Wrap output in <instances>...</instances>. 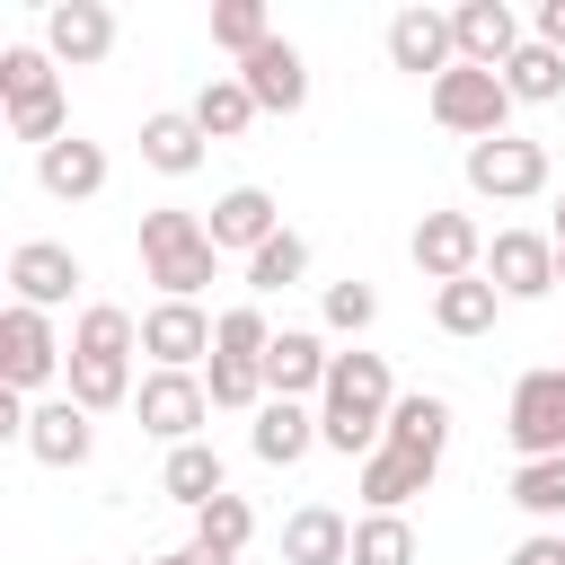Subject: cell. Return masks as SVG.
<instances>
[{
	"label": "cell",
	"instance_id": "f35d334b",
	"mask_svg": "<svg viewBox=\"0 0 565 565\" xmlns=\"http://www.w3.org/2000/svg\"><path fill=\"white\" fill-rule=\"evenodd\" d=\"M503 565H565V530H530V539H521Z\"/></svg>",
	"mask_w": 565,
	"mask_h": 565
},
{
	"label": "cell",
	"instance_id": "52a82bcc",
	"mask_svg": "<svg viewBox=\"0 0 565 565\" xmlns=\"http://www.w3.org/2000/svg\"><path fill=\"white\" fill-rule=\"evenodd\" d=\"M62 371H71V344L53 335V318L26 309V300H9V309H0V380H9V397H35V388L62 380Z\"/></svg>",
	"mask_w": 565,
	"mask_h": 565
},
{
	"label": "cell",
	"instance_id": "d4e9b609",
	"mask_svg": "<svg viewBox=\"0 0 565 565\" xmlns=\"http://www.w3.org/2000/svg\"><path fill=\"white\" fill-rule=\"evenodd\" d=\"M282 565H353V521L335 503H300L282 521Z\"/></svg>",
	"mask_w": 565,
	"mask_h": 565
},
{
	"label": "cell",
	"instance_id": "9a60e30c",
	"mask_svg": "<svg viewBox=\"0 0 565 565\" xmlns=\"http://www.w3.org/2000/svg\"><path fill=\"white\" fill-rule=\"evenodd\" d=\"M44 53H53L62 71L106 62V53H115V9H106V0H53V9H44Z\"/></svg>",
	"mask_w": 565,
	"mask_h": 565
},
{
	"label": "cell",
	"instance_id": "7c38bea8",
	"mask_svg": "<svg viewBox=\"0 0 565 565\" xmlns=\"http://www.w3.org/2000/svg\"><path fill=\"white\" fill-rule=\"evenodd\" d=\"M486 282L503 300H547L556 291V238L547 230H494L486 238Z\"/></svg>",
	"mask_w": 565,
	"mask_h": 565
},
{
	"label": "cell",
	"instance_id": "e575fe53",
	"mask_svg": "<svg viewBox=\"0 0 565 565\" xmlns=\"http://www.w3.org/2000/svg\"><path fill=\"white\" fill-rule=\"evenodd\" d=\"M353 565H415V521L406 512H362L353 521Z\"/></svg>",
	"mask_w": 565,
	"mask_h": 565
},
{
	"label": "cell",
	"instance_id": "4fadbf2b",
	"mask_svg": "<svg viewBox=\"0 0 565 565\" xmlns=\"http://www.w3.org/2000/svg\"><path fill=\"white\" fill-rule=\"evenodd\" d=\"M88 282V265L62 247V238H26V247H9V300H26V309H71V291Z\"/></svg>",
	"mask_w": 565,
	"mask_h": 565
},
{
	"label": "cell",
	"instance_id": "277c9868",
	"mask_svg": "<svg viewBox=\"0 0 565 565\" xmlns=\"http://www.w3.org/2000/svg\"><path fill=\"white\" fill-rule=\"evenodd\" d=\"M212 265H221V247H212V230L194 212H177V203L141 212V274L159 282V300H203Z\"/></svg>",
	"mask_w": 565,
	"mask_h": 565
},
{
	"label": "cell",
	"instance_id": "60d3db41",
	"mask_svg": "<svg viewBox=\"0 0 565 565\" xmlns=\"http://www.w3.org/2000/svg\"><path fill=\"white\" fill-rule=\"evenodd\" d=\"M150 565H203V556H194V547H168V556H150Z\"/></svg>",
	"mask_w": 565,
	"mask_h": 565
},
{
	"label": "cell",
	"instance_id": "ba28073f",
	"mask_svg": "<svg viewBox=\"0 0 565 565\" xmlns=\"http://www.w3.org/2000/svg\"><path fill=\"white\" fill-rule=\"evenodd\" d=\"M468 194H486V203H530V194H547V141H530V132L477 141V150H468Z\"/></svg>",
	"mask_w": 565,
	"mask_h": 565
},
{
	"label": "cell",
	"instance_id": "d6a6232c",
	"mask_svg": "<svg viewBox=\"0 0 565 565\" xmlns=\"http://www.w3.org/2000/svg\"><path fill=\"white\" fill-rule=\"evenodd\" d=\"M256 539V512H247V494H221V503H203L194 512V539L185 547H203V556H230L238 565V547Z\"/></svg>",
	"mask_w": 565,
	"mask_h": 565
},
{
	"label": "cell",
	"instance_id": "836d02e7",
	"mask_svg": "<svg viewBox=\"0 0 565 565\" xmlns=\"http://www.w3.org/2000/svg\"><path fill=\"white\" fill-rule=\"evenodd\" d=\"M274 318H265V300H238V309H221V327H212V353H230V362H265L274 353Z\"/></svg>",
	"mask_w": 565,
	"mask_h": 565
},
{
	"label": "cell",
	"instance_id": "b9f144b4",
	"mask_svg": "<svg viewBox=\"0 0 565 565\" xmlns=\"http://www.w3.org/2000/svg\"><path fill=\"white\" fill-rule=\"evenodd\" d=\"M547 238H556V256H565V203H556V230H547Z\"/></svg>",
	"mask_w": 565,
	"mask_h": 565
},
{
	"label": "cell",
	"instance_id": "603a6c76",
	"mask_svg": "<svg viewBox=\"0 0 565 565\" xmlns=\"http://www.w3.org/2000/svg\"><path fill=\"white\" fill-rule=\"evenodd\" d=\"M388 450H406V459H424V468H441V450H450V397L441 388H406L397 406H388V433H380Z\"/></svg>",
	"mask_w": 565,
	"mask_h": 565
},
{
	"label": "cell",
	"instance_id": "6da1fadb",
	"mask_svg": "<svg viewBox=\"0 0 565 565\" xmlns=\"http://www.w3.org/2000/svg\"><path fill=\"white\" fill-rule=\"evenodd\" d=\"M406 388L388 380V353H335V371H327V388H318V450H335V459H371L380 450V433H388V406H397Z\"/></svg>",
	"mask_w": 565,
	"mask_h": 565
},
{
	"label": "cell",
	"instance_id": "1f68e13d",
	"mask_svg": "<svg viewBox=\"0 0 565 565\" xmlns=\"http://www.w3.org/2000/svg\"><path fill=\"white\" fill-rule=\"evenodd\" d=\"M291 282H309V238H300V230H282V238H265V247L247 256V291H256V300H274V291H291Z\"/></svg>",
	"mask_w": 565,
	"mask_h": 565
},
{
	"label": "cell",
	"instance_id": "30bf717a",
	"mask_svg": "<svg viewBox=\"0 0 565 565\" xmlns=\"http://www.w3.org/2000/svg\"><path fill=\"white\" fill-rule=\"evenodd\" d=\"M132 415H141V433H159L168 450H185L212 424V388H203V371H150L141 397H132Z\"/></svg>",
	"mask_w": 565,
	"mask_h": 565
},
{
	"label": "cell",
	"instance_id": "ab89813d",
	"mask_svg": "<svg viewBox=\"0 0 565 565\" xmlns=\"http://www.w3.org/2000/svg\"><path fill=\"white\" fill-rule=\"evenodd\" d=\"M530 35H539L547 53H565V0H539V18H530Z\"/></svg>",
	"mask_w": 565,
	"mask_h": 565
},
{
	"label": "cell",
	"instance_id": "74e56055",
	"mask_svg": "<svg viewBox=\"0 0 565 565\" xmlns=\"http://www.w3.org/2000/svg\"><path fill=\"white\" fill-rule=\"evenodd\" d=\"M318 318H327V335H362V327L380 318V291H371L362 274H344V282L318 291Z\"/></svg>",
	"mask_w": 565,
	"mask_h": 565
},
{
	"label": "cell",
	"instance_id": "d6986e66",
	"mask_svg": "<svg viewBox=\"0 0 565 565\" xmlns=\"http://www.w3.org/2000/svg\"><path fill=\"white\" fill-rule=\"evenodd\" d=\"M26 459H44V468H88V459H97V415L71 406V397H44V406L26 415Z\"/></svg>",
	"mask_w": 565,
	"mask_h": 565
},
{
	"label": "cell",
	"instance_id": "83f0119b",
	"mask_svg": "<svg viewBox=\"0 0 565 565\" xmlns=\"http://www.w3.org/2000/svg\"><path fill=\"white\" fill-rule=\"evenodd\" d=\"M494 309H503V291H494L486 274H468V282H441V291H433V327H441V335H459V344L494 335Z\"/></svg>",
	"mask_w": 565,
	"mask_h": 565
},
{
	"label": "cell",
	"instance_id": "3957f363",
	"mask_svg": "<svg viewBox=\"0 0 565 565\" xmlns=\"http://www.w3.org/2000/svg\"><path fill=\"white\" fill-rule=\"evenodd\" d=\"M0 115L18 141L53 150L71 132V106H62V62L44 44H0Z\"/></svg>",
	"mask_w": 565,
	"mask_h": 565
},
{
	"label": "cell",
	"instance_id": "8d00e7d4",
	"mask_svg": "<svg viewBox=\"0 0 565 565\" xmlns=\"http://www.w3.org/2000/svg\"><path fill=\"white\" fill-rule=\"evenodd\" d=\"M212 44H221V53H238V62H247L256 44H274L265 0H221V9H212Z\"/></svg>",
	"mask_w": 565,
	"mask_h": 565
},
{
	"label": "cell",
	"instance_id": "8992f818",
	"mask_svg": "<svg viewBox=\"0 0 565 565\" xmlns=\"http://www.w3.org/2000/svg\"><path fill=\"white\" fill-rule=\"evenodd\" d=\"M503 441H512V459H565V362H539L512 380Z\"/></svg>",
	"mask_w": 565,
	"mask_h": 565
},
{
	"label": "cell",
	"instance_id": "4316f807",
	"mask_svg": "<svg viewBox=\"0 0 565 565\" xmlns=\"http://www.w3.org/2000/svg\"><path fill=\"white\" fill-rule=\"evenodd\" d=\"M159 494H168V503H185V512L221 503V494H230V468H221V450H212V441H185V450H168V459H159Z\"/></svg>",
	"mask_w": 565,
	"mask_h": 565
},
{
	"label": "cell",
	"instance_id": "484cf974",
	"mask_svg": "<svg viewBox=\"0 0 565 565\" xmlns=\"http://www.w3.org/2000/svg\"><path fill=\"white\" fill-rule=\"evenodd\" d=\"M141 168H159V177H194V168H203V124H194V106L141 115Z\"/></svg>",
	"mask_w": 565,
	"mask_h": 565
},
{
	"label": "cell",
	"instance_id": "9c48e42d",
	"mask_svg": "<svg viewBox=\"0 0 565 565\" xmlns=\"http://www.w3.org/2000/svg\"><path fill=\"white\" fill-rule=\"evenodd\" d=\"M406 256H415V274L441 291V282L486 274V230H477V212H424L415 238H406Z\"/></svg>",
	"mask_w": 565,
	"mask_h": 565
},
{
	"label": "cell",
	"instance_id": "2e32d148",
	"mask_svg": "<svg viewBox=\"0 0 565 565\" xmlns=\"http://www.w3.org/2000/svg\"><path fill=\"white\" fill-rule=\"evenodd\" d=\"M450 35H459V62H477V71H503V62L530 44L512 0H459V9H450Z\"/></svg>",
	"mask_w": 565,
	"mask_h": 565
},
{
	"label": "cell",
	"instance_id": "f546056e",
	"mask_svg": "<svg viewBox=\"0 0 565 565\" xmlns=\"http://www.w3.org/2000/svg\"><path fill=\"white\" fill-rule=\"evenodd\" d=\"M503 88H512V106H556L565 97V53H547L539 35L503 62Z\"/></svg>",
	"mask_w": 565,
	"mask_h": 565
},
{
	"label": "cell",
	"instance_id": "ac0fdd59",
	"mask_svg": "<svg viewBox=\"0 0 565 565\" xmlns=\"http://www.w3.org/2000/svg\"><path fill=\"white\" fill-rule=\"evenodd\" d=\"M327 371H335L327 335H318V327H282V335H274V353H265V397H300V406H318Z\"/></svg>",
	"mask_w": 565,
	"mask_h": 565
},
{
	"label": "cell",
	"instance_id": "7a4b0ae2",
	"mask_svg": "<svg viewBox=\"0 0 565 565\" xmlns=\"http://www.w3.org/2000/svg\"><path fill=\"white\" fill-rule=\"evenodd\" d=\"M132 353H141V318L132 309H115V300H88L79 309V327H71V406H88V415H115V406H132L141 388H132Z\"/></svg>",
	"mask_w": 565,
	"mask_h": 565
},
{
	"label": "cell",
	"instance_id": "f1b7e54d",
	"mask_svg": "<svg viewBox=\"0 0 565 565\" xmlns=\"http://www.w3.org/2000/svg\"><path fill=\"white\" fill-rule=\"evenodd\" d=\"M194 124H203V141H238V132L256 124V97H247V79H238V71H212V79L194 88Z\"/></svg>",
	"mask_w": 565,
	"mask_h": 565
},
{
	"label": "cell",
	"instance_id": "5bb4252c",
	"mask_svg": "<svg viewBox=\"0 0 565 565\" xmlns=\"http://www.w3.org/2000/svg\"><path fill=\"white\" fill-rule=\"evenodd\" d=\"M388 62H397V71H415L424 88H433L441 71H459L450 9H424V0H415V9H397V18H388Z\"/></svg>",
	"mask_w": 565,
	"mask_h": 565
},
{
	"label": "cell",
	"instance_id": "5b68a950",
	"mask_svg": "<svg viewBox=\"0 0 565 565\" xmlns=\"http://www.w3.org/2000/svg\"><path fill=\"white\" fill-rule=\"evenodd\" d=\"M424 106H433V124H441V132H459L468 150L512 132V88H503V71H477V62L441 71V79L424 88Z\"/></svg>",
	"mask_w": 565,
	"mask_h": 565
},
{
	"label": "cell",
	"instance_id": "cb8c5ba5",
	"mask_svg": "<svg viewBox=\"0 0 565 565\" xmlns=\"http://www.w3.org/2000/svg\"><path fill=\"white\" fill-rule=\"evenodd\" d=\"M433 477H441V468H424V459H406V450H388V441H380V450L353 468V494H362V512H406Z\"/></svg>",
	"mask_w": 565,
	"mask_h": 565
},
{
	"label": "cell",
	"instance_id": "4dcf8cb0",
	"mask_svg": "<svg viewBox=\"0 0 565 565\" xmlns=\"http://www.w3.org/2000/svg\"><path fill=\"white\" fill-rule=\"evenodd\" d=\"M539 530H565V459H521L512 468V486H503Z\"/></svg>",
	"mask_w": 565,
	"mask_h": 565
},
{
	"label": "cell",
	"instance_id": "e0dca14e",
	"mask_svg": "<svg viewBox=\"0 0 565 565\" xmlns=\"http://www.w3.org/2000/svg\"><path fill=\"white\" fill-rule=\"evenodd\" d=\"M238 79H247L256 115H300V106H309V62H300V44H291V35L256 44V53L238 62Z\"/></svg>",
	"mask_w": 565,
	"mask_h": 565
},
{
	"label": "cell",
	"instance_id": "ffe728a7",
	"mask_svg": "<svg viewBox=\"0 0 565 565\" xmlns=\"http://www.w3.org/2000/svg\"><path fill=\"white\" fill-rule=\"evenodd\" d=\"M203 230H212V247H221V256H256L265 238H282V203H274L265 185H230V194L212 203V221H203Z\"/></svg>",
	"mask_w": 565,
	"mask_h": 565
},
{
	"label": "cell",
	"instance_id": "44dd1931",
	"mask_svg": "<svg viewBox=\"0 0 565 565\" xmlns=\"http://www.w3.org/2000/svg\"><path fill=\"white\" fill-rule=\"evenodd\" d=\"M35 185H44L53 203H88V194H106V141L62 132L53 150H35Z\"/></svg>",
	"mask_w": 565,
	"mask_h": 565
},
{
	"label": "cell",
	"instance_id": "7402d4cb",
	"mask_svg": "<svg viewBox=\"0 0 565 565\" xmlns=\"http://www.w3.org/2000/svg\"><path fill=\"white\" fill-rule=\"evenodd\" d=\"M247 450H256L265 468H300V459L318 450V406H300V397H265L256 424H247Z\"/></svg>",
	"mask_w": 565,
	"mask_h": 565
},
{
	"label": "cell",
	"instance_id": "d590c367",
	"mask_svg": "<svg viewBox=\"0 0 565 565\" xmlns=\"http://www.w3.org/2000/svg\"><path fill=\"white\" fill-rule=\"evenodd\" d=\"M203 388H212V406L256 415V406H265V362H230V353H212V362H203Z\"/></svg>",
	"mask_w": 565,
	"mask_h": 565
},
{
	"label": "cell",
	"instance_id": "8fae6325",
	"mask_svg": "<svg viewBox=\"0 0 565 565\" xmlns=\"http://www.w3.org/2000/svg\"><path fill=\"white\" fill-rule=\"evenodd\" d=\"M212 309L203 300H150L141 309V353H150V371H203L212 362Z\"/></svg>",
	"mask_w": 565,
	"mask_h": 565
}]
</instances>
